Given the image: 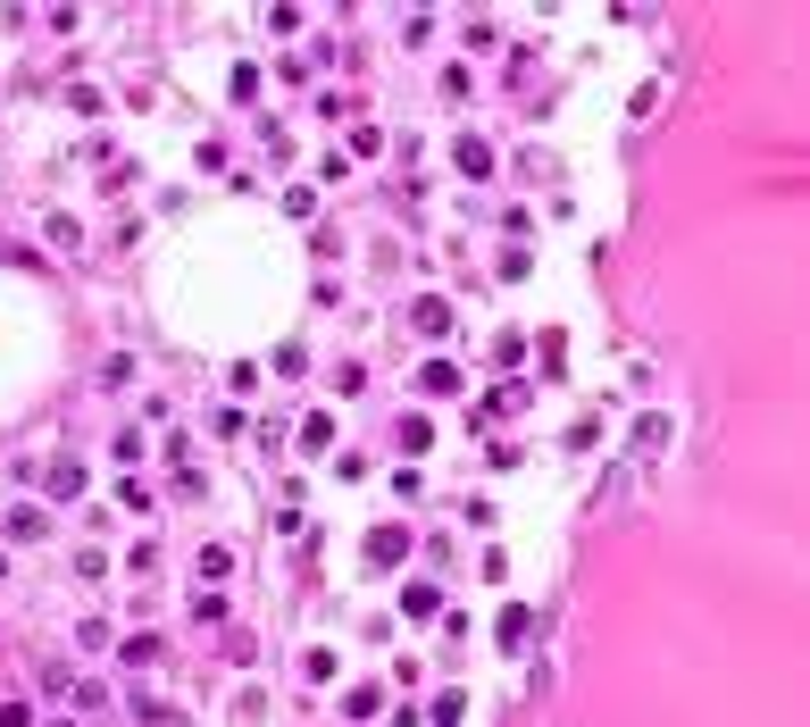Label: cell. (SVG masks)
<instances>
[{"mask_svg":"<svg viewBox=\"0 0 810 727\" xmlns=\"http://www.w3.org/2000/svg\"><path fill=\"white\" fill-rule=\"evenodd\" d=\"M401 552H410V527H376L368 535V569H393Z\"/></svg>","mask_w":810,"mask_h":727,"instance_id":"6da1fadb","label":"cell"},{"mask_svg":"<svg viewBox=\"0 0 810 727\" xmlns=\"http://www.w3.org/2000/svg\"><path fill=\"white\" fill-rule=\"evenodd\" d=\"M410 326H418V335H451V301L418 293V301H410Z\"/></svg>","mask_w":810,"mask_h":727,"instance_id":"7a4b0ae2","label":"cell"},{"mask_svg":"<svg viewBox=\"0 0 810 727\" xmlns=\"http://www.w3.org/2000/svg\"><path fill=\"white\" fill-rule=\"evenodd\" d=\"M401 611H410V619H435L443 594H435V585H401Z\"/></svg>","mask_w":810,"mask_h":727,"instance_id":"3957f363","label":"cell"},{"mask_svg":"<svg viewBox=\"0 0 810 727\" xmlns=\"http://www.w3.org/2000/svg\"><path fill=\"white\" fill-rule=\"evenodd\" d=\"M418 385H426V393H460V368H451V360H426Z\"/></svg>","mask_w":810,"mask_h":727,"instance_id":"277c9868","label":"cell"},{"mask_svg":"<svg viewBox=\"0 0 810 727\" xmlns=\"http://www.w3.org/2000/svg\"><path fill=\"white\" fill-rule=\"evenodd\" d=\"M326 443H335V418L309 410V418H301V452H326Z\"/></svg>","mask_w":810,"mask_h":727,"instance_id":"5b68a950","label":"cell"},{"mask_svg":"<svg viewBox=\"0 0 810 727\" xmlns=\"http://www.w3.org/2000/svg\"><path fill=\"white\" fill-rule=\"evenodd\" d=\"M42 485H51V494H84V468L59 460V468H42Z\"/></svg>","mask_w":810,"mask_h":727,"instance_id":"8992f818","label":"cell"},{"mask_svg":"<svg viewBox=\"0 0 810 727\" xmlns=\"http://www.w3.org/2000/svg\"><path fill=\"white\" fill-rule=\"evenodd\" d=\"M9 535H17V544H42L51 527H42V510H9Z\"/></svg>","mask_w":810,"mask_h":727,"instance_id":"52a82bcc","label":"cell"},{"mask_svg":"<svg viewBox=\"0 0 810 727\" xmlns=\"http://www.w3.org/2000/svg\"><path fill=\"white\" fill-rule=\"evenodd\" d=\"M527 627H535V611H527V602H510V611H502V644H527Z\"/></svg>","mask_w":810,"mask_h":727,"instance_id":"ba28073f","label":"cell"},{"mask_svg":"<svg viewBox=\"0 0 810 727\" xmlns=\"http://www.w3.org/2000/svg\"><path fill=\"white\" fill-rule=\"evenodd\" d=\"M460 168H468V176H493V151L476 143V134H460Z\"/></svg>","mask_w":810,"mask_h":727,"instance_id":"9c48e42d","label":"cell"},{"mask_svg":"<svg viewBox=\"0 0 810 727\" xmlns=\"http://www.w3.org/2000/svg\"><path fill=\"white\" fill-rule=\"evenodd\" d=\"M42 234H51L59 251H76V243H84V234H76V218H67V209H51V226H42Z\"/></svg>","mask_w":810,"mask_h":727,"instance_id":"30bf717a","label":"cell"},{"mask_svg":"<svg viewBox=\"0 0 810 727\" xmlns=\"http://www.w3.org/2000/svg\"><path fill=\"white\" fill-rule=\"evenodd\" d=\"M460 711H468V694H435V711H426V719H435V727H460Z\"/></svg>","mask_w":810,"mask_h":727,"instance_id":"8fae6325","label":"cell"},{"mask_svg":"<svg viewBox=\"0 0 810 727\" xmlns=\"http://www.w3.org/2000/svg\"><path fill=\"white\" fill-rule=\"evenodd\" d=\"M0 727H34V711L26 702H0Z\"/></svg>","mask_w":810,"mask_h":727,"instance_id":"7c38bea8","label":"cell"}]
</instances>
